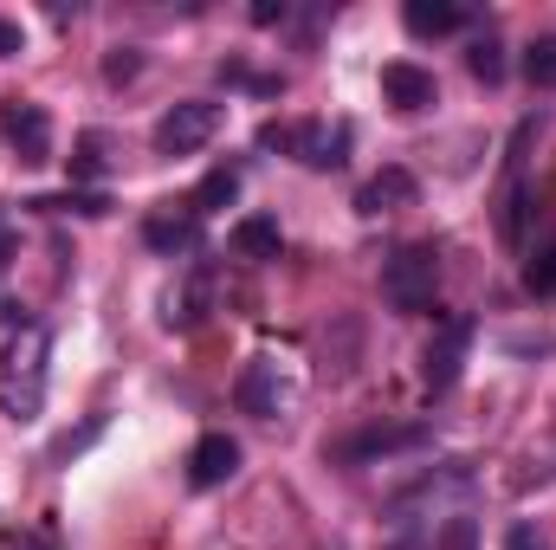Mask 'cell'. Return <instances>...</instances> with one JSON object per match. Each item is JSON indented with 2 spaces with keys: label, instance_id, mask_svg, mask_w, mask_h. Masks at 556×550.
I'll return each instance as SVG.
<instances>
[{
  "label": "cell",
  "instance_id": "5b68a950",
  "mask_svg": "<svg viewBox=\"0 0 556 550\" xmlns=\"http://www.w3.org/2000/svg\"><path fill=\"white\" fill-rule=\"evenodd\" d=\"M0 137H7V149H13L26 168L52 162V117H46L39 104H26V98H7V104H0Z\"/></svg>",
  "mask_w": 556,
  "mask_h": 550
},
{
  "label": "cell",
  "instance_id": "7a4b0ae2",
  "mask_svg": "<svg viewBox=\"0 0 556 550\" xmlns=\"http://www.w3.org/2000/svg\"><path fill=\"white\" fill-rule=\"evenodd\" d=\"M260 149L298 155L304 168H343L350 130H343V124H260Z\"/></svg>",
  "mask_w": 556,
  "mask_h": 550
},
{
  "label": "cell",
  "instance_id": "5bb4252c",
  "mask_svg": "<svg viewBox=\"0 0 556 550\" xmlns=\"http://www.w3.org/2000/svg\"><path fill=\"white\" fill-rule=\"evenodd\" d=\"M233 253L240 260H278V221H266V214L233 221Z\"/></svg>",
  "mask_w": 556,
  "mask_h": 550
},
{
  "label": "cell",
  "instance_id": "9a60e30c",
  "mask_svg": "<svg viewBox=\"0 0 556 550\" xmlns=\"http://www.w3.org/2000/svg\"><path fill=\"white\" fill-rule=\"evenodd\" d=\"M104 168H111V137L85 130V137L72 142V175H78V182H98Z\"/></svg>",
  "mask_w": 556,
  "mask_h": 550
},
{
  "label": "cell",
  "instance_id": "603a6c76",
  "mask_svg": "<svg viewBox=\"0 0 556 550\" xmlns=\"http://www.w3.org/2000/svg\"><path fill=\"white\" fill-rule=\"evenodd\" d=\"M505 550H544L538 525H511V532H505Z\"/></svg>",
  "mask_w": 556,
  "mask_h": 550
},
{
  "label": "cell",
  "instance_id": "ba28073f",
  "mask_svg": "<svg viewBox=\"0 0 556 550\" xmlns=\"http://www.w3.org/2000/svg\"><path fill=\"white\" fill-rule=\"evenodd\" d=\"M466 350H472V317H446V324H440V337L427 343V370H420L433 396H446V389L459 383V363H466Z\"/></svg>",
  "mask_w": 556,
  "mask_h": 550
},
{
  "label": "cell",
  "instance_id": "7c38bea8",
  "mask_svg": "<svg viewBox=\"0 0 556 550\" xmlns=\"http://www.w3.org/2000/svg\"><path fill=\"white\" fill-rule=\"evenodd\" d=\"M142 240H149L155 253H188V247L201 240V214H194V208H155V214L142 221Z\"/></svg>",
  "mask_w": 556,
  "mask_h": 550
},
{
  "label": "cell",
  "instance_id": "ffe728a7",
  "mask_svg": "<svg viewBox=\"0 0 556 550\" xmlns=\"http://www.w3.org/2000/svg\"><path fill=\"white\" fill-rule=\"evenodd\" d=\"M33 208H52V214H59V208H78V214H111V201H104V195H46V201H33Z\"/></svg>",
  "mask_w": 556,
  "mask_h": 550
},
{
  "label": "cell",
  "instance_id": "d6986e66",
  "mask_svg": "<svg viewBox=\"0 0 556 550\" xmlns=\"http://www.w3.org/2000/svg\"><path fill=\"white\" fill-rule=\"evenodd\" d=\"M466 65H472L479 85H498V78H505V52H498V39H479V46L466 52Z\"/></svg>",
  "mask_w": 556,
  "mask_h": 550
},
{
  "label": "cell",
  "instance_id": "52a82bcc",
  "mask_svg": "<svg viewBox=\"0 0 556 550\" xmlns=\"http://www.w3.org/2000/svg\"><path fill=\"white\" fill-rule=\"evenodd\" d=\"M240 409L260 414V421H278L291 409V376L278 370V357H253L247 376H240Z\"/></svg>",
  "mask_w": 556,
  "mask_h": 550
},
{
  "label": "cell",
  "instance_id": "4fadbf2b",
  "mask_svg": "<svg viewBox=\"0 0 556 550\" xmlns=\"http://www.w3.org/2000/svg\"><path fill=\"white\" fill-rule=\"evenodd\" d=\"M402 26H408L415 39H446V33L466 26V7H453V0H408V7H402Z\"/></svg>",
  "mask_w": 556,
  "mask_h": 550
},
{
  "label": "cell",
  "instance_id": "cb8c5ba5",
  "mask_svg": "<svg viewBox=\"0 0 556 550\" xmlns=\"http://www.w3.org/2000/svg\"><path fill=\"white\" fill-rule=\"evenodd\" d=\"M20 550H46V545H33V538H26V545H20Z\"/></svg>",
  "mask_w": 556,
  "mask_h": 550
},
{
  "label": "cell",
  "instance_id": "6da1fadb",
  "mask_svg": "<svg viewBox=\"0 0 556 550\" xmlns=\"http://www.w3.org/2000/svg\"><path fill=\"white\" fill-rule=\"evenodd\" d=\"M46 357H52V337L39 324H20L0 350V414L13 421H33L46 409Z\"/></svg>",
  "mask_w": 556,
  "mask_h": 550
},
{
  "label": "cell",
  "instance_id": "8fae6325",
  "mask_svg": "<svg viewBox=\"0 0 556 550\" xmlns=\"http://www.w3.org/2000/svg\"><path fill=\"white\" fill-rule=\"evenodd\" d=\"M240 473V440L233 434H201L194 440V453H188V486H227Z\"/></svg>",
  "mask_w": 556,
  "mask_h": 550
},
{
  "label": "cell",
  "instance_id": "277c9868",
  "mask_svg": "<svg viewBox=\"0 0 556 550\" xmlns=\"http://www.w3.org/2000/svg\"><path fill=\"white\" fill-rule=\"evenodd\" d=\"M220 130V104H207V98H188V104H168L162 117H155V149L162 155H194V149H207Z\"/></svg>",
  "mask_w": 556,
  "mask_h": 550
},
{
  "label": "cell",
  "instance_id": "44dd1931",
  "mask_svg": "<svg viewBox=\"0 0 556 550\" xmlns=\"http://www.w3.org/2000/svg\"><path fill=\"white\" fill-rule=\"evenodd\" d=\"M137 72H142L137 52H117V59H104V78H111V85H124V78H137Z\"/></svg>",
  "mask_w": 556,
  "mask_h": 550
},
{
  "label": "cell",
  "instance_id": "9c48e42d",
  "mask_svg": "<svg viewBox=\"0 0 556 550\" xmlns=\"http://www.w3.org/2000/svg\"><path fill=\"white\" fill-rule=\"evenodd\" d=\"M415 195H420V182H415V168H402V162H389V168H376L363 188H356V214H395V208H415Z\"/></svg>",
  "mask_w": 556,
  "mask_h": 550
},
{
  "label": "cell",
  "instance_id": "8992f818",
  "mask_svg": "<svg viewBox=\"0 0 556 550\" xmlns=\"http://www.w3.org/2000/svg\"><path fill=\"white\" fill-rule=\"evenodd\" d=\"M433 434L427 427H363V434H350V440H337L330 447V460H343V466H363V460H389V453H415V447H427Z\"/></svg>",
  "mask_w": 556,
  "mask_h": 550
},
{
  "label": "cell",
  "instance_id": "ac0fdd59",
  "mask_svg": "<svg viewBox=\"0 0 556 550\" xmlns=\"http://www.w3.org/2000/svg\"><path fill=\"white\" fill-rule=\"evenodd\" d=\"M525 291H531V298H556V240H544V247L525 260Z\"/></svg>",
  "mask_w": 556,
  "mask_h": 550
},
{
  "label": "cell",
  "instance_id": "3957f363",
  "mask_svg": "<svg viewBox=\"0 0 556 550\" xmlns=\"http://www.w3.org/2000/svg\"><path fill=\"white\" fill-rule=\"evenodd\" d=\"M433 291H440V253H433L427 240H420V247H402V253L382 266V298H389L395 311H427Z\"/></svg>",
  "mask_w": 556,
  "mask_h": 550
},
{
  "label": "cell",
  "instance_id": "7402d4cb",
  "mask_svg": "<svg viewBox=\"0 0 556 550\" xmlns=\"http://www.w3.org/2000/svg\"><path fill=\"white\" fill-rule=\"evenodd\" d=\"M13 52H26V33H20V20H0V65H7Z\"/></svg>",
  "mask_w": 556,
  "mask_h": 550
},
{
  "label": "cell",
  "instance_id": "e0dca14e",
  "mask_svg": "<svg viewBox=\"0 0 556 550\" xmlns=\"http://www.w3.org/2000/svg\"><path fill=\"white\" fill-rule=\"evenodd\" d=\"M525 78H531L538 91H556V33H538V39L525 46Z\"/></svg>",
  "mask_w": 556,
  "mask_h": 550
},
{
  "label": "cell",
  "instance_id": "2e32d148",
  "mask_svg": "<svg viewBox=\"0 0 556 550\" xmlns=\"http://www.w3.org/2000/svg\"><path fill=\"white\" fill-rule=\"evenodd\" d=\"M240 195V168L227 162V168H207V182L194 188V214H214V208H227Z\"/></svg>",
  "mask_w": 556,
  "mask_h": 550
},
{
  "label": "cell",
  "instance_id": "30bf717a",
  "mask_svg": "<svg viewBox=\"0 0 556 550\" xmlns=\"http://www.w3.org/2000/svg\"><path fill=\"white\" fill-rule=\"evenodd\" d=\"M382 98H389L402 117H415V111H427V104L440 98V85H433V72L415 65V59H389V65H382Z\"/></svg>",
  "mask_w": 556,
  "mask_h": 550
}]
</instances>
